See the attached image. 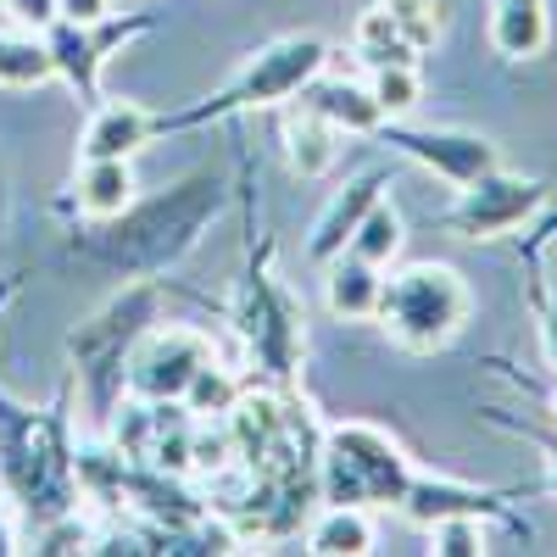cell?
I'll return each instance as SVG.
<instances>
[{
  "label": "cell",
  "instance_id": "cell-1",
  "mask_svg": "<svg viewBox=\"0 0 557 557\" xmlns=\"http://www.w3.org/2000/svg\"><path fill=\"white\" fill-rule=\"evenodd\" d=\"M412 462L374 424H335L318 451V491L323 502L346 507H401Z\"/></svg>",
  "mask_w": 557,
  "mask_h": 557
},
{
  "label": "cell",
  "instance_id": "cell-2",
  "mask_svg": "<svg viewBox=\"0 0 557 557\" xmlns=\"http://www.w3.org/2000/svg\"><path fill=\"white\" fill-rule=\"evenodd\" d=\"M469 285L457 278V268L446 262H412L407 273L385 278L380 290V323L385 335L407 351H435L446 346L462 323H469Z\"/></svg>",
  "mask_w": 557,
  "mask_h": 557
},
{
  "label": "cell",
  "instance_id": "cell-3",
  "mask_svg": "<svg viewBox=\"0 0 557 557\" xmlns=\"http://www.w3.org/2000/svg\"><path fill=\"white\" fill-rule=\"evenodd\" d=\"M323 62H330V45H323L318 34H285L262 45V51L246 62V73L223 89V96L212 101V112H251V107H278L301 96V89L323 73Z\"/></svg>",
  "mask_w": 557,
  "mask_h": 557
},
{
  "label": "cell",
  "instance_id": "cell-4",
  "mask_svg": "<svg viewBox=\"0 0 557 557\" xmlns=\"http://www.w3.org/2000/svg\"><path fill=\"white\" fill-rule=\"evenodd\" d=\"M546 201V184L524 178V173H507L502 162L480 178H469L457 190V207L446 212V228L457 240H502L513 235L524 218H535Z\"/></svg>",
  "mask_w": 557,
  "mask_h": 557
},
{
  "label": "cell",
  "instance_id": "cell-5",
  "mask_svg": "<svg viewBox=\"0 0 557 557\" xmlns=\"http://www.w3.org/2000/svg\"><path fill=\"white\" fill-rule=\"evenodd\" d=\"M207 357H212V346L196 330H151L123 362V391L139 396V401H151V407L157 401L168 407V401L184 396V385L196 380V368Z\"/></svg>",
  "mask_w": 557,
  "mask_h": 557
},
{
  "label": "cell",
  "instance_id": "cell-6",
  "mask_svg": "<svg viewBox=\"0 0 557 557\" xmlns=\"http://www.w3.org/2000/svg\"><path fill=\"white\" fill-rule=\"evenodd\" d=\"M396 146L407 157H418L435 178L457 184V190L469 178H480V173L496 168V146H491L485 134H457V128H441V134H396Z\"/></svg>",
  "mask_w": 557,
  "mask_h": 557
},
{
  "label": "cell",
  "instance_id": "cell-7",
  "mask_svg": "<svg viewBox=\"0 0 557 557\" xmlns=\"http://www.w3.org/2000/svg\"><path fill=\"white\" fill-rule=\"evenodd\" d=\"M96 28L101 23H67V17L45 28V51H51L57 73L84 101H101V62H107V45L117 39V28H107V34H96Z\"/></svg>",
  "mask_w": 557,
  "mask_h": 557
},
{
  "label": "cell",
  "instance_id": "cell-8",
  "mask_svg": "<svg viewBox=\"0 0 557 557\" xmlns=\"http://www.w3.org/2000/svg\"><path fill=\"white\" fill-rule=\"evenodd\" d=\"M157 134V117L139 107V101H101L84 123L78 139V157L84 162H101V157H134L146 139Z\"/></svg>",
  "mask_w": 557,
  "mask_h": 557
},
{
  "label": "cell",
  "instance_id": "cell-9",
  "mask_svg": "<svg viewBox=\"0 0 557 557\" xmlns=\"http://www.w3.org/2000/svg\"><path fill=\"white\" fill-rule=\"evenodd\" d=\"M380 290H385V268L362 262L351 251H335L330 262H323V307H330L335 318H374Z\"/></svg>",
  "mask_w": 557,
  "mask_h": 557
},
{
  "label": "cell",
  "instance_id": "cell-10",
  "mask_svg": "<svg viewBox=\"0 0 557 557\" xmlns=\"http://www.w3.org/2000/svg\"><path fill=\"white\" fill-rule=\"evenodd\" d=\"M380 190H385V173H362V178H351L346 190L323 207V218L312 223V240H307V257H318V262H330L335 251H346V240H351V228L362 223V212L380 201Z\"/></svg>",
  "mask_w": 557,
  "mask_h": 557
},
{
  "label": "cell",
  "instance_id": "cell-11",
  "mask_svg": "<svg viewBox=\"0 0 557 557\" xmlns=\"http://www.w3.org/2000/svg\"><path fill=\"white\" fill-rule=\"evenodd\" d=\"M546 39H552L546 0H496V7H491V45H496L507 62L541 57Z\"/></svg>",
  "mask_w": 557,
  "mask_h": 557
},
{
  "label": "cell",
  "instance_id": "cell-12",
  "mask_svg": "<svg viewBox=\"0 0 557 557\" xmlns=\"http://www.w3.org/2000/svg\"><path fill=\"white\" fill-rule=\"evenodd\" d=\"M134 168L128 157H101V162H84L78 168V184H73V196H78V212L84 218H123L134 207Z\"/></svg>",
  "mask_w": 557,
  "mask_h": 557
},
{
  "label": "cell",
  "instance_id": "cell-13",
  "mask_svg": "<svg viewBox=\"0 0 557 557\" xmlns=\"http://www.w3.org/2000/svg\"><path fill=\"white\" fill-rule=\"evenodd\" d=\"M307 107L318 117H330L341 134H374L385 128V112L374 107V96H368V84H351V78H330V84H307Z\"/></svg>",
  "mask_w": 557,
  "mask_h": 557
},
{
  "label": "cell",
  "instance_id": "cell-14",
  "mask_svg": "<svg viewBox=\"0 0 557 557\" xmlns=\"http://www.w3.org/2000/svg\"><path fill=\"white\" fill-rule=\"evenodd\" d=\"M485 496L480 491H469V485H451V480H430V474H412L407 480V496H401V513L412 519V524H441V519H457V513H474V519H485Z\"/></svg>",
  "mask_w": 557,
  "mask_h": 557
},
{
  "label": "cell",
  "instance_id": "cell-15",
  "mask_svg": "<svg viewBox=\"0 0 557 557\" xmlns=\"http://www.w3.org/2000/svg\"><path fill=\"white\" fill-rule=\"evenodd\" d=\"M307 552L312 557H362V552H374V519H368V507L330 502L307 530Z\"/></svg>",
  "mask_w": 557,
  "mask_h": 557
},
{
  "label": "cell",
  "instance_id": "cell-16",
  "mask_svg": "<svg viewBox=\"0 0 557 557\" xmlns=\"http://www.w3.org/2000/svg\"><path fill=\"white\" fill-rule=\"evenodd\" d=\"M285 146H290V168L301 178H318L335 168V146H341V128L330 117H318L307 101L285 117Z\"/></svg>",
  "mask_w": 557,
  "mask_h": 557
},
{
  "label": "cell",
  "instance_id": "cell-17",
  "mask_svg": "<svg viewBox=\"0 0 557 557\" xmlns=\"http://www.w3.org/2000/svg\"><path fill=\"white\" fill-rule=\"evenodd\" d=\"M45 78H57L45 34H0V89H34Z\"/></svg>",
  "mask_w": 557,
  "mask_h": 557
},
{
  "label": "cell",
  "instance_id": "cell-18",
  "mask_svg": "<svg viewBox=\"0 0 557 557\" xmlns=\"http://www.w3.org/2000/svg\"><path fill=\"white\" fill-rule=\"evenodd\" d=\"M351 45H357V62L362 67H391V62H418V51L401 39V28L391 23L385 7H368L351 28Z\"/></svg>",
  "mask_w": 557,
  "mask_h": 557
},
{
  "label": "cell",
  "instance_id": "cell-19",
  "mask_svg": "<svg viewBox=\"0 0 557 557\" xmlns=\"http://www.w3.org/2000/svg\"><path fill=\"white\" fill-rule=\"evenodd\" d=\"M346 251H351V257H362V262H374V268H385V262L401 251V212H396V207L380 196L374 207L362 212V223L351 228Z\"/></svg>",
  "mask_w": 557,
  "mask_h": 557
},
{
  "label": "cell",
  "instance_id": "cell-20",
  "mask_svg": "<svg viewBox=\"0 0 557 557\" xmlns=\"http://www.w3.org/2000/svg\"><path fill=\"white\" fill-rule=\"evenodd\" d=\"M368 96L385 112V123L407 117L418 101H424V78H418V62H391V67H368Z\"/></svg>",
  "mask_w": 557,
  "mask_h": 557
},
{
  "label": "cell",
  "instance_id": "cell-21",
  "mask_svg": "<svg viewBox=\"0 0 557 557\" xmlns=\"http://www.w3.org/2000/svg\"><path fill=\"white\" fill-rule=\"evenodd\" d=\"M184 407H190L196 418H228V407L240 401V385L228 380V368H218L212 357L196 368V380L184 385V396H178Z\"/></svg>",
  "mask_w": 557,
  "mask_h": 557
},
{
  "label": "cell",
  "instance_id": "cell-22",
  "mask_svg": "<svg viewBox=\"0 0 557 557\" xmlns=\"http://www.w3.org/2000/svg\"><path fill=\"white\" fill-rule=\"evenodd\" d=\"M380 7L391 12V23L401 28V39L412 45L418 57L441 39V0H380Z\"/></svg>",
  "mask_w": 557,
  "mask_h": 557
},
{
  "label": "cell",
  "instance_id": "cell-23",
  "mask_svg": "<svg viewBox=\"0 0 557 557\" xmlns=\"http://www.w3.org/2000/svg\"><path fill=\"white\" fill-rule=\"evenodd\" d=\"M430 541H435L441 557H474V552H485V530H480L474 513H457V519L430 524Z\"/></svg>",
  "mask_w": 557,
  "mask_h": 557
},
{
  "label": "cell",
  "instance_id": "cell-24",
  "mask_svg": "<svg viewBox=\"0 0 557 557\" xmlns=\"http://www.w3.org/2000/svg\"><path fill=\"white\" fill-rule=\"evenodd\" d=\"M0 12H7L17 28H28V34H45L57 23V0H0Z\"/></svg>",
  "mask_w": 557,
  "mask_h": 557
},
{
  "label": "cell",
  "instance_id": "cell-25",
  "mask_svg": "<svg viewBox=\"0 0 557 557\" xmlns=\"http://www.w3.org/2000/svg\"><path fill=\"white\" fill-rule=\"evenodd\" d=\"M117 0H57V17L67 23H112Z\"/></svg>",
  "mask_w": 557,
  "mask_h": 557
},
{
  "label": "cell",
  "instance_id": "cell-26",
  "mask_svg": "<svg viewBox=\"0 0 557 557\" xmlns=\"http://www.w3.org/2000/svg\"><path fill=\"white\" fill-rule=\"evenodd\" d=\"M89 541H96V535H89L78 519H67V524H57L51 535H45V546H39V552H96Z\"/></svg>",
  "mask_w": 557,
  "mask_h": 557
},
{
  "label": "cell",
  "instance_id": "cell-27",
  "mask_svg": "<svg viewBox=\"0 0 557 557\" xmlns=\"http://www.w3.org/2000/svg\"><path fill=\"white\" fill-rule=\"evenodd\" d=\"M546 351H552V362H557V312H552V323H546Z\"/></svg>",
  "mask_w": 557,
  "mask_h": 557
}]
</instances>
